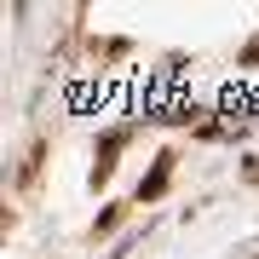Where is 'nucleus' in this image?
Returning <instances> with one entry per match:
<instances>
[{"instance_id": "1", "label": "nucleus", "mask_w": 259, "mask_h": 259, "mask_svg": "<svg viewBox=\"0 0 259 259\" xmlns=\"http://www.w3.org/2000/svg\"><path fill=\"white\" fill-rule=\"evenodd\" d=\"M167 173H173V156H161V161H156V173L139 185V196H161V190H167Z\"/></svg>"}]
</instances>
